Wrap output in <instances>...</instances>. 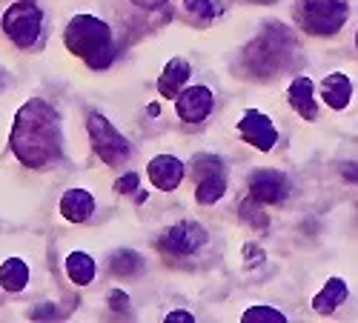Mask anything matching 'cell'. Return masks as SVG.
Here are the masks:
<instances>
[{
	"mask_svg": "<svg viewBox=\"0 0 358 323\" xmlns=\"http://www.w3.org/2000/svg\"><path fill=\"white\" fill-rule=\"evenodd\" d=\"M61 114L55 112L52 103L32 98L17 109L9 146L23 166L41 169L57 160L61 158Z\"/></svg>",
	"mask_w": 358,
	"mask_h": 323,
	"instance_id": "cell-1",
	"label": "cell"
},
{
	"mask_svg": "<svg viewBox=\"0 0 358 323\" xmlns=\"http://www.w3.org/2000/svg\"><path fill=\"white\" fill-rule=\"evenodd\" d=\"M292 46H295V40H292L287 26L266 23L261 29V35L247 43V49L241 54V66L252 77L266 80V77L284 72V66L289 63V57H292Z\"/></svg>",
	"mask_w": 358,
	"mask_h": 323,
	"instance_id": "cell-2",
	"label": "cell"
},
{
	"mask_svg": "<svg viewBox=\"0 0 358 323\" xmlns=\"http://www.w3.org/2000/svg\"><path fill=\"white\" fill-rule=\"evenodd\" d=\"M66 49L89 63V69H106L115 57L112 29L95 15H75L66 26Z\"/></svg>",
	"mask_w": 358,
	"mask_h": 323,
	"instance_id": "cell-3",
	"label": "cell"
},
{
	"mask_svg": "<svg viewBox=\"0 0 358 323\" xmlns=\"http://www.w3.org/2000/svg\"><path fill=\"white\" fill-rule=\"evenodd\" d=\"M298 17L310 35H336L350 17V0H301Z\"/></svg>",
	"mask_w": 358,
	"mask_h": 323,
	"instance_id": "cell-4",
	"label": "cell"
},
{
	"mask_svg": "<svg viewBox=\"0 0 358 323\" xmlns=\"http://www.w3.org/2000/svg\"><path fill=\"white\" fill-rule=\"evenodd\" d=\"M41 23H43V12L35 0H17L3 12V20H0L6 38L20 49L35 46V40L41 38Z\"/></svg>",
	"mask_w": 358,
	"mask_h": 323,
	"instance_id": "cell-5",
	"label": "cell"
},
{
	"mask_svg": "<svg viewBox=\"0 0 358 323\" xmlns=\"http://www.w3.org/2000/svg\"><path fill=\"white\" fill-rule=\"evenodd\" d=\"M86 129H89V137H92V149L98 152V158L106 166H117L129 158V140L117 132L103 114H98V112L89 114Z\"/></svg>",
	"mask_w": 358,
	"mask_h": 323,
	"instance_id": "cell-6",
	"label": "cell"
},
{
	"mask_svg": "<svg viewBox=\"0 0 358 323\" xmlns=\"http://www.w3.org/2000/svg\"><path fill=\"white\" fill-rule=\"evenodd\" d=\"M206 243V229L195 220H181L166 229V234L161 238V249L172 252V255H192Z\"/></svg>",
	"mask_w": 358,
	"mask_h": 323,
	"instance_id": "cell-7",
	"label": "cell"
},
{
	"mask_svg": "<svg viewBox=\"0 0 358 323\" xmlns=\"http://www.w3.org/2000/svg\"><path fill=\"white\" fill-rule=\"evenodd\" d=\"M238 135H241L250 146H255L258 152H270L275 146V140H278V132H275L273 121L258 109L244 112V117L238 121Z\"/></svg>",
	"mask_w": 358,
	"mask_h": 323,
	"instance_id": "cell-8",
	"label": "cell"
},
{
	"mask_svg": "<svg viewBox=\"0 0 358 323\" xmlns=\"http://www.w3.org/2000/svg\"><path fill=\"white\" fill-rule=\"evenodd\" d=\"M215 106V98L206 86H189V89H181V95L175 98V109H178V117L184 123H201L210 117Z\"/></svg>",
	"mask_w": 358,
	"mask_h": 323,
	"instance_id": "cell-9",
	"label": "cell"
},
{
	"mask_svg": "<svg viewBox=\"0 0 358 323\" xmlns=\"http://www.w3.org/2000/svg\"><path fill=\"white\" fill-rule=\"evenodd\" d=\"M250 192L261 203H281L289 195L287 174H281L278 169H258L250 174Z\"/></svg>",
	"mask_w": 358,
	"mask_h": 323,
	"instance_id": "cell-10",
	"label": "cell"
},
{
	"mask_svg": "<svg viewBox=\"0 0 358 323\" xmlns=\"http://www.w3.org/2000/svg\"><path fill=\"white\" fill-rule=\"evenodd\" d=\"M146 174H149V181H152L161 192H172V189L181 186L184 174H187V166L178 160L175 155H158V158L149 160Z\"/></svg>",
	"mask_w": 358,
	"mask_h": 323,
	"instance_id": "cell-11",
	"label": "cell"
},
{
	"mask_svg": "<svg viewBox=\"0 0 358 323\" xmlns=\"http://www.w3.org/2000/svg\"><path fill=\"white\" fill-rule=\"evenodd\" d=\"M189 75H192V66L184 61V57H172V61L166 63V69H164V75L158 77L161 98L172 100V98L181 95V89H184V83L189 80Z\"/></svg>",
	"mask_w": 358,
	"mask_h": 323,
	"instance_id": "cell-12",
	"label": "cell"
},
{
	"mask_svg": "<svg viewBox=\"0 0 358 323\" xmlns=\"http://www.w3.org/2000/svg\"><path fill=\"white\" fill-rule=\"evenodd\" d=\"M92 212H95V197L89 195L86 189L64 192V197H61V215L69 223H83V220L92 218Z\"/></svg>",
	"mask_w": 358,
	"mask_h": 323,
	"instance_id": "cell-13",
	"label": "cell"
},
{
	"mask_svg": "<svg viewBox=\"0 0 358 323\" xmlns=\"http://www.w3.org/2000/svg\"><path fill=\"white\" fill-rule=\"evenodd\" d=\"M321 98H324L327 106L336 109V112L347 109V106H350V98H352V83H350V77L341 75V72L327 75L324 83H321Z\"/></svg>",
	"mask_w": 358,
	"mask_h": 323,
	"instance_id": "cell-14",
	"label": "cell"
},
{
	"mask_svg": "<svg viewBox=\"0 0 358 323\" xmlns=\"http://www.w3.org/2000/svg\"><path fill=\"white\" fill-rule=\"evenodd\" d=\"M287 98H289V106L304 117V121H315V114H318V109H315V100H313V80L310 77H295L292 83H289V92H287Z\"/></svg>",
	"mask_w": 358,
	"mask_h": 323,
	"instance_id": "cell-15",
	"label": "cell"
},
{
	"mask_svg": "<svg viewBox=\"0 0 358 323\" xmlns=\"http://www.w3.org/2000/svg\"><path fill=\"white\" fill-rule=\"evenodd\" d=\"M347 295H350L347 283H344L341 278H330V280H327V286L313 298V309H315L318 315H333V312L347 301Z\"/></svg>",
	"mask_w": 358,
	"mask_h": 323,
	"instance_id": "cell-16",
	"label": "cell"
},
{
	"mask_svg": "<svg viewBox=\"0 0 358 323\" xmlns=\"http://www.w3.org/2000/svg\"><path fill=\"white\" fill-rule=\"evenodd\" d=\"M227 192V174L224 172H210L203 174V178H198V189H195V197L198 203H206V206H213V203H218Z\"/></svg>",
	"mask_w": 358,
	"mask_h": 323,
	"instance_id": "cell-17",
	"label": "cell"
},
{
	"mask_svg": "<svg viewBox=\"0 0 358 323\" xmlns=\"http://www.w3.org/2000/svg\"><path fill=\"white\" fill-rule=\"evenodd\" d=\"M66 275H69V280L78 283V286L92 283V280H95V260H92V255L72 252V255L66 257Z\"/></svg>",
	"mask_w": 358,
	"mask_h": 323,
	"instance_id": "cell-18",
	"label": "cell"
},
{
	"mask_svg": "<svg viewBox=\"0 0 358 323\" xmlns=\"http://www.w3.org/2000/svg\"><path fill=\"white\" fill-rule=\"evenodd\" d=\"M0 283H3L6 292H23L29 283V266L20 257L3 260V266H0Z\"/></svg>",
	"mask_w": 358,
	"mask_h": 323,
	"instance_id": "cell-19",
	"label": "cell"
},
{
	"mask_svg": "<svg viewBox=\"0 0 358 323\" xmlns=\"http://www.w3.org/2000/svg\"><path fill=\"white\" fill-rule=\"evenodd\" d=\"M109 266L115 275H121V278H135L141 269H143V260L138 252L132 249H121V252H115L112 260H109Z\"/></svg>",
	"mask_w": 358,
	"mask_h": 323,
	"instance_id": "cell-20",
	"label": "cell"
},
{
	"mask_svg": "<svg viewBox=\"0 0 358 323\" xmlns=\"http://www.w3.org/2000/svg\"><path fill=\"white\" fill-rule=\"evenodd\" d=\"M184 9L189 17H195L198 23H213L215 17H221L224 6L221 0H184Z\"/></svg>",
	"mask_w": 358,
	"mask_h": 323,
	"instance_id": "cell-21",
	"label": "cell"
},
{
	"mask_svg": "<svg viewBox=\"0 0 358 323\" xmlns=\"http://www.w3.org/2000/svg\"><path fill=\"white\" fill-rule=\"evenodd\" d=\"M238 215H241V220H247L255 229H266V215L261 209V200L258 197H247L241 206H238Z\"/></svg>",
	"mask_w": 358,
	"mask_h": 323,
	"instance_id": "cell-22",
	"label": "cell"
},
{
	"mask_svg": "<svg viewBox=\"0 0 358 323\" xmlns=\"http://www.w3.org/2000/svg\"><path fill=\"white\" fill-rule=\"evenodd\" d=\"M241 320L244 323H252V320H261V323H284L287 315L278 312V309H270V306H252V309H247L241 315Z\"/></svg>",
	"mask_w": 358,
	"mask_h": 323,
	"instance_id": "cell-23",
	"label": "cell"
},
{
	"mask_svg": "<svg viewBox=\"0 0 358 323\" xmlns=\"http://www.w3.org/2000/svg\"><path fill=\"white\" fill-rule=\"evenodd\" d=\"M109 306L117 315H127L129 312V295H127V292H121V289H112L109 292Z\"/></svg>",
	"mask_w": 358,
	"mask_h": 323,
	"instance_id": "cell-24",
	"label": "cell"
},
{
	"mask_svg": "<svg viewBox=\"0 0 358 323\" xmlns=\"http://www.w3.org/2000/svg\"><path fill=\"white\" fill-rule=\"evenodd\" d=\"M138 181H141V178H138L135 172H127L124 178H117V181H115V192H117V195H129V192L138 189Z\"/></svg>",
	"mask_w": 358,
	"mask_h": 323,
	"instance_id": "cell-25",
	"label": "cell"
},
{
	"mask_svg": "<svg viewBox=\"0 0 358 323\" xmlns=\"http://www.w3.org/2000/svg\"><path fill=\"white\" fill-rule=\"evenodd\" d=\"M244 263L247 266H258V263H264V249L255 246V243H247L244 246Z\"/></svg>",
	"mask_w": 358,
	"mask_h": 323,
	"instance_id": "cell-26",
	"label": "cell"
},
{
	"mask_svg": "<svg viewBox=\"0 0 358 323\" xmlns=\"http://www.w3.org/2000/svg\"><path fill=\"white\" fill-rule=\"evenodd\" d=\"M341 174H344L350 183H358V163H352V160L344 163V166H341Z\"/></svg>",
	"mask_w": 358,
	"mask_h": 323,
	"instance_id": "cell-27",
	"label": "cell"
},
{
	"mask_svg": "<svg viewBox=\"0 0 358 323\" xmlns=\"http://www.w3.org/2000/svg\"><path fill=\"white\" fill-rule=\"evenodd\" d=\"M192 312H169L166 315V323H192Z\"/></svg>",
	"mask_w": 358,
	"mask_h": 323,
	"instance_id": "cell-28",
	"label": "cell"
},
{
	"mask_svg": "<svg viewBox=\"0 0 358 323\" xmlns=\"http://www.w3.org/2000/svg\"><path fill=\"white\" fill-rule=\"evenodd\" d=\"M55 315H57V309L46 303V306H41V309H35V315H32V317H35V320H43V317H55Z\"/></svg>",
	"mask_w": 358,
	"mask_h": 323,
	"instance_id": "cell-29",
	"label": "cell"
},
{
	"mask_svg": "<svg viewBox=\"0 0 358 323\" xmlns=\"http://www.w3.org/2000/svg\"><path fill=\"white\" fill-rule=\"evenodd\" d=\"M135 6H141V9H158V6H164L166 0H132Z\"/></svg>",
	"mask_w": 358,
	"mask_h": 323,
	"instance_id": "cell-30",
	"label": "cell"
},
{
	"mask_svg": "<svg viewBox=\"0 0 358 323\" xmlns=\"http://www.w3.org/2000/svg\"><path fill=\"white\" fill-rule=\"evenodd\" d=\"M250 3H275V0H250Z\"/></svg>",
	"mask_w": 358,
	"mask_h": 323,
	"instance_id": "cell-31",
	"label": "cell"
},
{
	"mask_svg": "<svg viewBox=\"0 0 358 323\" xmlns=\"http://www.w3.org/2000/svg\"><path fill=\"white\" fill-rule=\"evenodd\" d=\"M0 83H3V69H0Z\"/></svg>",
	"mask_w": 358,
	"mask_h": 323,
	"instance_id": "cell-32",
	"label": "cell"
},
{
	"mask_svg": "<svg viewBox=\"0 0 358 323\" xmlns=\"http://www.w3.org/2000/svg\"><path fill=\"white\" fill-rule=\"evenodd\" d=\"M355 46H358V32H355Z\"/></svg>",
	"mask_w": 358,
	"mask_h": 323,
	"instance_id": "cell-33",
	"label": "cell"
}]
</instances>
